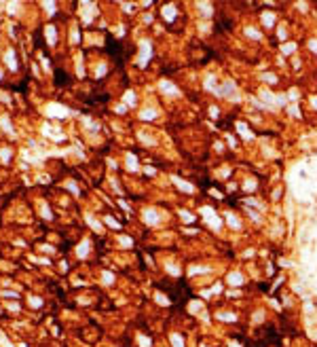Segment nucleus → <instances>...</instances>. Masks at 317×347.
<instances>
[{
	"label": "nucleus",
	"mask_w": 317,
	"mask_h": 347,
	"mask_svg": "<svg viewBox=\"0 0 317 347\" xmlns=\"http://www.w3.org/2000/svg\"><path fill=\"white\" fill-rule=\"evenodd\" d=\"M207 271H209L207 267H192L190 269V273H207Z\"/></svg>",
	"instance_id": "dca6fc26"
},
{
	"label": "nucleus",
	"mask_w": 317,
	"mask_h": 347,
	"mask_svg": "<svg viewBox=\"0 0 317 347\" xmlns=\"http://www.w3.org/2000/svg\"><path fill=\"white\" fill-rule=\"evenodd\" d=\"M311 104H313V106L317 108V97H313V100H311Z\"/></svg>",
	"instance_id": "a878e982"
},
{
	"label": "nucleus",
	"mask_w": 317,
	"mask_h": 347,
	"mask_svg": "<svg viewBox=\"0 0 317 347\" xmlns=\"http://www.w3.org/2000/svg\"><path fill=\"white\" fill-rule=\"evenodd\" d=\"M163 17H167V19H174V17H176V9H174V7H167V9H163Z\"/></svg>",
	"instance_id": "0eeeda50"
},
{
	"label": "nucleus",
	"mask_w": 317,
	"mask_h": 347,
	"mask_svg": "<svg viewBox=\"0 0 317 347\" xmlns=\"http://www.w3.org/2000/svg\"><path fill=\"white\" fill-rule=\"evenodd\" d=\"M171 343H174V347H184V341L180 335H171Z\"/></svg>",
	"instance_id": "1a4fd4ad"
},
{
	"label": "nucleus",
	"mask_w": 317,
	"mask_h": 347,
	"mask_svg": "<svg viewBox=\"0 0 317 347\" xmlns=\"http://www.w3.org/2000/svg\"><path fill=\"white\" fill-rule=\"evenodd\" d=\"M226 220H228V225H231V227H235V229H239V227H241V222H239V220H237V218H235L233 214H228V218H226Z\"/></svg>",
	"instance_id": "9b49d317"
},
{
	"label": "nucleus",
	"mask_w": 317,
	"mask_h": 347,
	"mask_svg": "<svg viewBox=\"0 0 317 347\" xmlns=\"http://www.w3.org/2000/svg\"><path fill=\"white\" fill-rule=\"evenodd\" d=\"M218 96H222V97H231V100H239V96H237V89H235V85L231 83H224L222 87H218V91H216Z\"/></svg>",
	"instance_id": "f257e3e1"
},
{
	"label": "nucleus",
	"mask_w": 317,
	"mask_h": 347,
	"mask_svg": "<svg viewBox=\"0 0 317 347\" xmlns=\"http://www.w3.org/2000/svg\"><path fill=\"white\" fill-rule=\"evenodd\" d=\"M150 57V45L148 42H142V60H140V66H146V60Z\"/></svg>",
	"instance_id": "f03ea898"
},
{
	"label": "nucleus",
	"mask_w": 317,
	"mask_h": 347,
	"mask_svg": "<svg viewBox=\"0 0 317 347\" xmlns=\"http://www.w3.org/2000/svg\"><path fill=\"white\" fill-rule=\"evenodd\" d=\"M146 222H150V225H154V222H156V220H159V218H156V214H154V212H146Z\"/></svg>",
	"instance_id": "f8f14e48"
},
{
	"label": "nucleus",
	"mask_w": 317,
	"mask_h": 347,
	"mask_svg": "<svg viewBox=\"0 0 317 347\" xmlns=\"http://www.w3.org/2000/svg\"><path fill=\"white\" fill-rule=\"evenodd\" d=\"M174 182H176V184H178V186H180V189H184V191H186V193H190V191H192V186H190V184H184V182H180V180H178V178H174Z\"/></svg>",
	"instance_id": "ddd939ff"
},
{
	"label": "nucleus",
	"mask_w": 317,
	"mask_h": 347,
	"mask_svg": "<svg viewBox=\"0 0 317 347\" xmlns=\"http://www.w3.org/2000/svg\"><path fill=\"white\" fill-rule=\"evenodd\" d=\"M260 96L264 97V102H266V104H269V106H275V104H277V100H275V96H271L269 91H262V93H260Z\"/></svg>",
	"instance_id": "39448f33"
},
{
	"label": "nucleus",
	"mask_w": 317,
	"mask_h": 347,
	"mask_svg": "<svg viewBox=\"0 0 317 347\" xmlns=\"http://www.w3.org/2000/svg\"><path fill=\"white\" fill-rule=\"evenodd\" d=\"M209 225L218 229V227H220V220H218V218H209Z\"/></svg>",
	"instance_id": "4be33fe9"
},
{
	"label": "nucleus",
	"mask_w": 317,
	"mask_h": 347,
	"mask_svg": "<svg viewBox=\"0 0 317 347\" xmlns=\"http://www.w3.org/2000/svg\"><path fill=\"white\" fill-rule=\"evenodd\" d=\"M228 284H231V286H241V284H243L241 273H231V275H228Z\"/></svg>",
	"instance_id": "7ed1b4c3"
},
{
	"label": "nucleus",
	"mask_w": 317,
	"mask_h": 347,
	"mask_svg": "<svg viewBox=\"0 0 317 347\" xmlns=\"http://www.w3.org/2000/svg\"><path fill=\"white\" fill-rule=\"evenodd\" d=\"M247 36H252V38H260V34L254 30V28H249V30H247Z\"/></svg>",
	"instance_id": "6ab92c4d"
},
{
	"label": "nucleus",
	"mask_w": 317,
	"mask_h": 347,
	"mask_svg": "<svg viewBox=\"0 0 317 347\" xmlns=\"http://www.w3.org/2000/svg\"><path fill=\"white\" fill-rule=\"evenodd\" d=\"M218 318H220L222 322H231V320H235V315H233V313H220Z\"/></svg>",
	"instance_id": "2eb2a0df"
},
{
	"label": "nucleus",
	"mask_w": 317,
	"mask_h": 347,
	"mask_svg": "<svg viewBox=\"0 0 317 347\" xmlns=\"http://www.w3.org/2000/svg\"><path fill=\"white\" fill-rule=\"evenodd\" d=\"M182 218H184L186 222H192V214H188V212H182Z\"/></svg>",
	"instance_id": "412c9836"
},
{
	"label": "nucleus",
	"mask_w": 317,
	"mask_h": 347,
	"mask_svg": "<svg viewBox=\"0 0 317 347\" xmlns=\"http://www.w3.org/2000/svg\"><path fill=\"white\" fill-rule=\"evenodd\" d=\"M161 89L167 91V93H171V96H178V89L171 83H167V81H161Z\"/></svg>",
	"instance_id": "20e7f679"
},
{
	"label": "nucleus",
	"mask_w": 317,
	"mask_h": 347,
	"mask_svg": "<svg viewBox=\"0 0 317 347\" xmlns=\"http://www.w3.org/2000/svg\"><path fill=\"white\" fill-rule=\"evenodd\" d=\"M290 114H292V117H300V114H298V108H296V106L290 108Z\"/></svg>",
	"instance_id": "5701e85b"
},
{
	"label": "nucleus",
	"mask_w": 317,
	"mask_h": 347,
	"mask_svg": "<svg viewBox=\"0 0 317 347\" xmlns=\"http://www.w3.org/2000/svg\"><path fill=\"white\" fill-rule=\"evenodd\" d=\"M209 114L211 117H218V108H209Z\"/></svg>",
	"instance_id": "393cba45"
},
{
	"label": "nucleus",
	"mask_w": 317,
	"mask_h": 347,
	"mask_svg": "<svg viewBox=\"0 0 317 347\" xmlns=\"http://www.w3.org/2000/svg\"><path fill=\"white\" fill-rule=\"evenodd\" d=\"M125 100H127L129 104H135V96H133V93H127V96H125Z\"/></svg>",
	"instance_id": "aec40b11"
},
{
	"label": "nucleus",
	"mask_w": 317,
	"mask_h": 347,
	"mask_svg": "<svg viewBox=\"0 0 317 347\" xmlns=\"http://www.w3.org/2000/svg\"><path fill=\"white\" fill-rule=\"evenodd\" d=\"M262 21H264V24H266V25H273V21H275V17H273V13H264V15H262Z\"/></svg>",
	"instance_id": "9d476101"
},
{
	"label": "nucleus",
	"mask_w": 317,
	"mask_h": 347,
	"mask_svg": "<svg viewBox=\"0 0 317 347\" xmlns=\"http://www.w3.org/2000/svg\"><path fill=\"white\" fill-rule=\"evenodd\" d=\"M309 47H311V51H315V53H317V40H311V42H309Z\"/></svg>",
	"instance_id": "b1692460"
},
{
	"label": "nucleus",
	"mask_w": 317,
	"mask_h": 347,
	"mask_svg": "<svg viewBox=\"0 0 317 347\" xmlns=\"http://www.w3.org/2000/svg\"><path fill=\"white\" fill-rule=\"evenodd\" d=\"M294 49H296V45L294 42H288V45H283V53L288 55V53H294Z\"/></svg>",
	"instance_id": "4468645a"
},
{
	"label": "nucleus",
	"mask_w": 317,
	"mask_h": 347,
	"mask_svg": "<svg viewBox=\"0 0 317 347\" xmlns=\"http://www.w3.org/2000/svg\"><path fill=\"white\" fill-rule=\"evenodd\" d=\"M142 119H154V110H144V112H142Z\"/></svg>",
	"instance_id": "f3484780"
},
{
	"label": "nucleus",
	"mask_w": 317,
	"mask_h": 347,
	"mask_svg": "<svg viewBox=\"0 0 317 347\" xmlns=\"http://www.w3.org/2000/svg\"><path fill=\"white\" fill-rule=\"evenodd\" d=\"M199 9L203 11V15H205V17H209V15H211V7L207 4V2H199Z\"/></svg>",
	"instance_id": "6e6552de"
},
{
	"label": "nucleus",
	"mask_w": 317,
	"mask_h": 347,
	"mask_svg": "<svg viewBox=\"0 0 317 347\" xmlns=\"http://www.w3.org/2000/svg\"><path fill=\"white\" fill-rule=\"evenodd\" d=\"M237 127H239V131H241V136H243L245 140H247V138H254V133H252V131H247V127L243 125V123H237Z\"/></svg>",
	"instance_id": "423d86ee"
},
{
	"label": "nucleus",
	"mask_w": 317,
	"mask_h": 347,
	"mask_svg": "<svg viewBox=\"0 0 317 347\" xmlns=\"http://www.w3.org/2000/svg\"><path fill=\"white\" fill-rule=\"evenodd\" d=\"M264 81H269V83L273 85V83H277V76H275V74H264Z\"/></svg>",
	"instance_id": "a211bd4d"
}]
</instances>
